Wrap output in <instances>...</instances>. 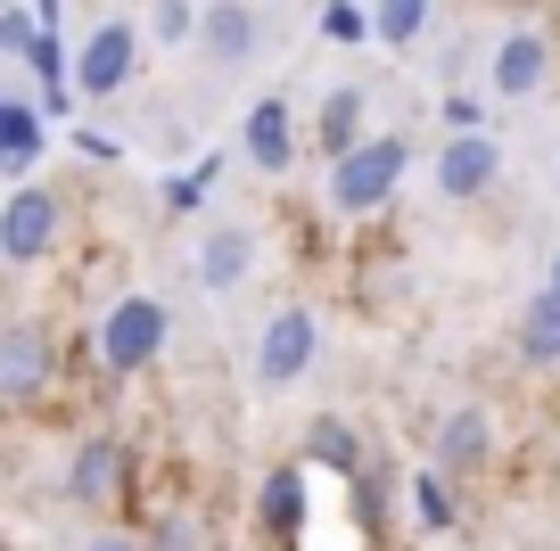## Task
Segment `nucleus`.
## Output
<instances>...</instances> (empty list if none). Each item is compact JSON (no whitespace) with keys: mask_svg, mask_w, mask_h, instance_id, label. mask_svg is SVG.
<instances>
[{"mask_svg":"<svg viewBox=\"0 0 560 551\" xmlns=\"http://www.w3.org/2000/svg\"><path fill=\"white\" fill-rule=\"evenodd\" d=\"M404 173H412V140L404 132H371V140H354L347 156H330V190H322V207L330 214H380L387 198L404 190Z\"/></svg>","mask_w":560,"mask_h":551,"instance_id":"f257e3e1","label":"nucleus"},{"mask_svg":"<svg viewBox=\"0 0 560 551\" xmlns=\"http://www.w3.org/2000/svg\"><path fill=\"white\" fill-rule=\"evenodd\" d=\"M438 198L445 207H470V198H487L494 181H503V140L478 132V124H462L454 140H438Z\"/></svg>","mask_w":560,"mask_h":551,"instance_id":"f03ea898","label":"nucleus"},{"mask_svg":"<svg viewBox=\"0 0 560 551\" xmlns=\"http://www.w3.org/2000/svg\"><path fill=\"white\" fill-rule=\"evenodd\" d=\"M58 223H67V207H58L50 190H34V181H18V190H9V207H0V263L34 272V263L58 247Z\"/></svg>","mask_w":560,"mask_h":551,"instance_id":"7ed1b4c3","label":"nucleus"},{"mask_svg":"<svg viewBox=\"0 0 560 551\" xmlns=\"http://www.w3.org/2000/svg\"><path fill=\"white\" fill-rule=\"evenodd\" d=\"M314 354H322V321L305 305H280L256 338V387H298L314 371Z\"/></svg>","mask_w":560,"mask_h":551,"instance_id":"20e7f679","label":"nucleus"},{"mask_svg":"<svg viewBox=\"0 0 560 551\" xmlns=\"http://www.w3.org/2000/svg\"><path fill=\"white\" fill-rule=\"evenodd\" d=\"M165 354V305L158 296H116L100 321V362L107 371H149Z\"/></svg>","mask_w":560,"mask_h":551,"instance_id":"39448f33","label":"nucleus"},{"mask_svg":"<svg viewBox=\"0 0 560 551\" xmlns=\"http://www.w3.org/2000/svg\"><path fill=\"white\" fill-rule=\"evenodd\" d=\"M140 42H149V25H132V17L91 25L83 58H74V91H83V99H116V91L132 83V67H140Z\"/></svg>","mask_w":560,"mask_h":551,"instance_id":"423d86ee","label":"nucleus"},{"mask_svg":"<svg viewBox=\"0 0 560 551\" xmlns=\"http://www.w3.org/2000/svg\"><path fill=\"white\" fill-rule=\"evenodd\" d=\"M256 256H264V239L247 223H207V231H198V256H190V280L207 296H231V289H247Z\"/></svg>","mask_w":560,"mask_h":551,"instance_id":"0eeeda50","label":"nucleus"},{"mask_svg":"<svg viewBox=\"0 0 560 551\" xmlns=\"http://www.w3.org/2000/svg\"><path fill=\"white\" fill-rule=\"evenodd\" d=\"M50 371H58V354H50V338H42L34 321H9V329H0V403H9V412L42 403Z\"/></svg>","mask_w":560,"mask_h":551,"instance_id":"6e6552de","label":"nucleus"},{"mask_svg":"<svg viewBox=\"0 0 560 551\" xmlns=\"http://www.w3.org/2000/svg\"><path fill=\"white\" fill-rule=\"evenodd\" d=\"M487 83H494V99H536V91L552 83V34H544V25H511V34L494 42Z\"/></svg>","mask_w":560,"mask_h":551,"instance_id":"1a4fd4ad","label":"nucleus"},{"mask_svg":"<svg viewBox=\"0 0 560 551\" xmlns=\"http://www.w3.org/2000/svg\"><path fill=\"white\" fill-rule=\"evenodd\" d=\"M124 469H132L124 436H83V445L67 453V502L74 511H107V502L124 494Z\"/></svg>","mask_w":560,"mask_h":551,"instance_id":"9d476101","label":"nucleus"},{"mask_svg":"<svg viewBox=\"0 0 560 551\" xmlns=\"http://www.w3.org/2000/svg\"><path fill=\"white\" fill-rule=\"evenodd\" d=\"M478 469H494V420L487 403H454L438 420V478H478Z\"/></svg>","mask_w":560,"mask_h":551,"instance_id":"9b49d317","label":"nucleus"},{"mask_svg":"<svg viewBox=\"0 0 560 551\" xmlns=\"http://www.w3.org/2000/svg\"><path fill=\"white\" fill-rule=\"evenodd\" d=\"M198 50H207L214 67H247V58H256V9H247V0H207Z\"/></svg>","mask_w":560,"mask_h":551,"instance_id":"f8f14e48","label":"nucleus"},{"mask_svg":"<svg viewBox=\"0 0 560 551\" xmlns=\"http://www.w3.org/2000/svg\"><path fill=\"white\" fill-rule=\"evenodd\" d=\"M240 149L256 173H289V156H298V132H289V99H256L240 124Z\"/></svg>","mask_w":560,"mask_h":551,"instance_id":"ddd939ff","label":"nucleus"},{"mask_svg":"<svg viewBox=\"0 0 560 551\" xmlns=\"http://www.w3.org/2000/svg\"><path fill=\"white\" fill-rule=\"evenodd\" d=\"M511 345H520L527 371H560V289H552V280L520 305V338H511Z\"/></svg>","mask_w":560,"mask_h":551,"instance_id":"4468645a","label":"nucleus"},{"mask_svg":"<svg viewBox=\"0 0 560 551\" xmlns=\"http://www.w3.org/2000/svg\"><path fill=\"white\" fill-rule=\"evenodd\" d=\"M429 25H438V0H371V34H380L387 50H412Z\"/></svg>","mask_w":560,"mask_h":551,"instance_id":"2eb2a0df","label":"nucleus"},{"mask_svg":"<svg viewBox=\"0 0 560 551\" xmlns=\"http://www.w3.org/2000/svg\"><path fill=\"white\" fill-rule=\"evenodd\" d=\"M314 132H322V156H347L354 140H371V132H363V91L338 83L330 99H322V124H314Z\"/></svg>","mask_w":560,"mask_h":551,"instance_id":"dca6fc26","label":"nucleus"},{"mask_svg":"<svg viewBox=\"0 0 560 551\" xmlns=\"http://www.w3.org/2000/svg\"><path fill=\"white\" fill-rule=\"evenodd\" d=\"M34 156H42V116H34L25 99H9V107H0V165L25 181V173H34Z\"/></svg>","mask_w":560,"mask_h":551,"instance_id":"f3484780","label":"nucleus"},{"mask_svg":"<svg viewBox=\"0 0 560 551\" xmlns=\"http://www.w3.org/2000/svg\"><path fill=\"white\" fill-rule=\"evenodd\" d=\"M305 453H314V461H330V469H347V478L363 469V445H354V429H347V420H330V412L305 429Z\"/></svg>","mask_w":560,"mask_h":551,"instance_id":"a211bd4d","label":"nucleus"},{"mask_svg":"<svg viewBox=\"0 0 560 551\" xmlns=\"http://www.w3.org/2000/svg\"><path fill=\"white\" fill-rule=\"evenodd\" d=\"M264 518H272V535L305 527V478H298V469H272V485H264Z\"/></svg>","mask_w":560,"mask_h":551,"instance_id":"6ab92c4d","label":"nucleus"},{"mask_svg":"<svg viewBox=\"0 0 560 551\" xmlns=\"http://www.w3.org/2000/svg\"><path fill=\"white\" fill-rule=\"evenodd\" d=\"M198 17H207L198 0H149V42H165V50H174V42H198Z\"/></svg>","mask_w":560,"mask_h":551,"instance_id":"aec40b11","label":"nucleus"},{"mask_svg":"<svg viewBox=\"0 0 560 551\" xmlns=\"http://www.w3.org/2000/svg\"><path fill=\"white\" fill-rule=\"evenodd\" d=\"M149 543H158V551H207V518H198V511H174Z\"/></svg>","mask_w":560,"mask_h":551,"instance_id":"412c9836","label":"nucleus"},{"mask_svg":"<svg viewBox=\"0 0 560 551\" xmlns=\"http://www.w3.org/2000/svg\"><path fill=\"white\" fill-rule=\"evenodd\" d=\"M322 34H330V42H354V34H371V17H354L347 0H330V9H322Z\"/></svg>","mask_w":560,"mask_h":551,"instance_id":"4be33fe9","label":"nucleus"},{"mask_svg":"<svg viewBox=\"0 0 560 551\" xmlns=\"http://www.w3.org/2000/svg\"><path fill=\"white\" fill-rule=\"evenodd\" d=\"M420 518H429V527H454V502H445L438 469H429V478H420Z\"/></svg>","mask_w":560,"mask_h":551,"instance_id":"5701e85b","label":"nucleus"},{"mask_svg":"<svg viewBox=\"0 0 560 551\" xmlns=\"http://www.w3.org/2000/svg\"><path fill=\"white\" fill-rule=\"evenodd\" d=\"M91 551H158L149 535H132V527H107V535H91Z\"/></svg>","mask_w":560,"mask_h":551,"instance_id":"b1692460","label":"nucleus"},{"mask_svg":"<svg viewBox=\"0 0 560 551\" xmlns=\"http://www.w3.org/2000/svg\"><path fill=\"white\" fill-rule=\"evenodd\" d=\"M198 190H207V165H198V181H174V190H165V198H174L165 214H190V207H198Z\"/></svg>","mask_w":560,"mask_h":551,"instance_id":"393cba45","label":"nucleus"},{"mask_svg":"<svg viewBox=\"0 0 560 551\" xmlns=\"http://www.w3.org/2000/svg\"><path fill=\"white\" fill-rule=\"evenodd\" d=\"M552 289H560V256H552Z\"/></svg>","mask_w":560,"mask_h":551,"instance_id":"a878e982","label":"nucleus"},{"mask_svg":"<svg viewBox=\"0 0 560 551\" xmlns=\"http://www.w3.org/2000/svg\"><path fill=\"white\" fill-rule=\"evenodd\" d=\"M552 190H560V181H552Z\"/></svg>","mask_w":560,"mask_h":551,"instance_id":"bb28decb","label":"nucleus"}]
</instances>
